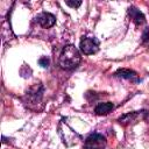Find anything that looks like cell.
Wrapping results in <instances>:
<instances>
[{"label": "cell", "mask_w": 149, "mask_h": 149, "mask_svg": "<svg viewBox=\"0 0 149 149\" xmlns=\"http://www.w3.org/2000/svg\"><path fill=\"white\" fill-rule=\"evenodd\" d=\"M80 61H81V56H80L79 50L74 45L68 44L63 48V50L59 55L58 64L62 69L72 70L79 65Z\"/></svg>", "instance_id": "obj_1"}, {"label": "cell", "mask_w": 149, "mask_h": 149, "mask_svg": "<svg viewBox=\"0 0 149 149\" xmlns=\"http://www.w3.org/2000/svg\"><path fill=\"white\" fill-rule=\"evenodd\" d=\"M106 146V137L99 133L90 134L84 141V149H105Z\"/></svg>", "instance_id": "obj_2"}, {"label": "cell", "mask_w": 149, "mask_h": 149, "mask_svg": "<svg viewBox=\"0 0 149 149\" xmlns=\"http://www.w3.org/2000/svg\"><path fill=\"white\" fill-rule=\"evenodd\" d=\"M79 49L85 55H93L99 50V41L95 37L83 36L79 43Z\"/></svg>", "instance_id": "obj_3"}, {"label": "cell", "mask_w": 149, "mask_h": 149, "mask_svg": "<svg viewBox=\"0 0 149 149\" xmlns=\"http://www.w3.org/2000/svg\"><path fill=\"white\" fill-rule=\"evenodd\" d=\"M147 114L146 111H135V112H129V113H126L123 114L122 116H120L118 119V121L121 123V125H129L139 119H142L144 118Z\"/></svg>", "instance_id": "obj_4"}, {"label": "cell", "mask_w": 149, "mask_h": 149, "mask_svg": "<svg viewBox=\"0 0 149 149\" xmlns=\"http://www.w3.org/2000/svg\"><path fill=\"white\" fill-rule=\"evenodd\" d=\"M36 22L43 28H50L56 23V17L51 13L42 12L36 16Z\"/></svg>", "instance_id": "obj_5"}, {"label": "cell", "mask_w": 149, "mask_h": 149, "mask_svg": "<svg viewBox=\"0 0 149 149\" xmlns=\"http://www.w3.org/2000/svg\"><path fill=\"white\" fill-rule=\"evenodd\" d=\"M115 77H120V78H123V79H127V80H130L133 83H140L141 79L139 78L137 73L130 69H119L115 73H114Z\"/></svg>", "instance_id": "obj_6"}, {"label": "cell", "mask_w": 149, "mask_h": 149, "mask_svg": "<svg viewBox=\"0 0 149 149\" xmlns=\"http://www.w3.org/2000/svg\"><path fill=\"white\" fill-rule=\"evenodd\" d=\"M42 93H43V86L42 85H35L33 87H30L27 92V97L28 100L33 104L38 102L42 98Z\"/></svg>", "instance_id": "obj_7"}, {"label": "cell", "mask_w": 149, "mask_h": 149, "mask_svg": "<svg viewBox=\"0 0 149 149\" xmlns=\"http://www.w3.org/2000/svg\"><path fill=\"white\" fill-rule=\"evenodd\" d=\"M128 14H129L130 19L134 21V23L136 26H141V24H143L146 22V17H144L143 13L140 9H137L136 7H134V6H130L128 8Z\"/></svg>", "instance_id": "obj_8"}, {"label": "cell", "mask_w": 149, "mask_h": 149, "mask_svg": "<svg viewBox=\"0 0 149 149\" xmlns=\"http://www.w3.org/2000/svg\"><path fill=\"white\" fill-rule=\"evenodd\" d=\"M113 108H114V105H113V102H111V101L100 102V104H98V105L95 106L94 113H95L97 115H106V114H108Z\"/></svg>", "instance_id": "obj_9"}, {"label": "cell", "mask_w": 149, "mask_h": 149, "mask_svg": "<svg viewBox=\"0 0 149 149\" xmlns=\"http://www.w3.org/2000/svg\"><path fill=\"white\" fill-rule=\"evenodd\" d=\"M142 44L149 47V27L144 29V31L142 33Z\"/></svg>", "instance_id": "obj_10"}, {"label": "cell", "mask_w": 149, "mask_h": 149, "mask_svg": "<svg viewBox=\"0 0 149 149\" xmlns=\"http://www.w3.org/2000/svg\"><path fill=\"white\" fill-rule=\"evenodd\" d=\"M38 64L42 66V68H48L49 66V58L47 57H41L38 59Z\"/></svg>", "instance_id": "obj_11"}, {"label": "cell", "mask_w": 149, "mask_h": 149, "mask_svg": "<svg viewBox=\"0 0 149 149\" xmlns=\"http://www.w3.org/2000/svg\"><path fill=\"white\" fill-rule=\"evenodd\" d=\"M65 3L72 8H78L81 5V1H65Z\"/></svg>", "instance_id": "obj_12"}]
</instances>
